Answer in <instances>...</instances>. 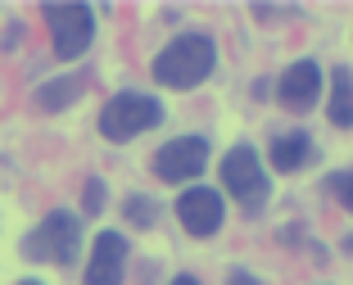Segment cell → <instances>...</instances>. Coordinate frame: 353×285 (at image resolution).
<instances>
[{
	"label": "cell",
	"mask_w": 353,
	"mask_h": 285,
	"mask_svg": "<svg viewBox=\"0 0 353 285\" xmlns=\"http://www.w3.org/2000/svg\"><path fill=\"white\" fill-rule=\"evenodd\" d=\"M213 63H218V50H213V36L204 32H181L176 41H168L154 59V77L172 91H190L199 86L208 73H213Z\"/></svg>",
	"instance_id": "1"
},
{
	"label": "cell",
	"mask_w": 353,
	"mask_h": 285,
	"mask_svg": "<svg viewBox=\"0 0 353 285\" xmlns=\"http://www.w3.org/2000/svg\"><path fill=\"white\" fill-rule=\"evenodd\" d=\"M163 123V105L145 91H118L109 105L100 109V131L104 140H132L141 131Z\"/></svg>",
	"instance_id": "2"
},
{
	"label": "cell",
	"mask_w": 353,
	"mask_h": 285,
	"mask_svg": "<svg viewBox=\"0 0 353 285\" xmlns=\"http://www.w3.org/2000/svg\"><path fill=\"white\" fill-rule=\"evenodd\" d=\"M77 244H82V222L73 213H46L41 226L23 240V258H32V263H73Z\"/></svg>",
	"instance_id": "3"
},
{
	"label": "cell",
	"mask_w": 353,
	"mask_h": 285,
	"mask_svg": "<svg viewBox=\"0 0 353 285\" xmlns=\"http://www.w3.org/2000/svg\"><path fill=\"white\" fill-rule=\"evenodd\" d=\"M46 28H50L54 54H59V59H77V54H86V45H91V36H95V14L86 10V5H77V0H68V5H46Z\"/></svg>",
	"instance_id": "4"
},
{
	"label": "cell",
	"mask_w": 353,
	"mask_h": 285,
	"mask_svg": "<svg viewBox=\"0 0 353 285\" xmlns=\"http://www.w3.org/2000/svg\"><path fill=\"white\" fill-rule=\"evenodd\" d=\"M222 186H227L250 213H259L263 204H268V172H263L259 154H254L250 145L227 149V158H222Z\"/></svg>",
	"instance_id": "5"
},
{
	"label": "cell",
	"mask_w": 353,
	"mask_h": 285,
	"mask_svg": "<svg viewBox=\"0 0 353 285\" xmlns=\"http://www.w3.org/2000/svg\"><path fill=\"white\" fill-rule=\"evenodd\" d=\"M208 168V140L204 136H176L154 154L159 181H195Z\"/></svg>",
	"instance_id": "6"
},
{
	"label": "cell",
	"mask_w": 353,
	"mask_h": 285,
	"mask_svg": "<svg viewBox=\"0 0 353 285\" xmlns=\"http://www.w3.org/2000/svg\"><path fill=\"white\" fill-rule=\"evenodd\" d=\"M176 218L190 235H213L222 226V195L213 186H190L176 200Z\"/></svg>",
	"instance_id": "7"
},
{
	"label": "cell",
	"mask_w": 353,
	"mask_h": 285,
	"mask_svg": "<svg viewBox=\"0 0 353 285\" xmlns=\"http://www.w3.org/2000/svg\"><path fill=\"white\" fill-rule=\"evenodd\" d=\"M127 272V240L118 231H100L86 263V285H123Z\"/></svg>",
	"instance_id": "8"
},
{
	"label": "cell",
	"mask_w": 353,
	"mask_h": 285,
	"mask_svg": "<svg viewBox=\"0 0 353 285\" xmlns=\"http://www.w3.org/2000/svg\"><path fill=\"white\" fill-rule=\"evenodd\" d=\"M276 95H281V105L294 109V114L312 109V105H317V95H322V68H317L312 59L290 63V68L281 73V82H276Z\"/></svg>",
	"instance_id": "9"
},
{
	"label": "cell",
	"mask_w": 353,
	"mask_h": 285,
	"mask_svg": "<svg viewBox=\"0 0 353 285\" xmlns=\"http://www.w3.org/2000/svg\"><path fill=\"white\" fill-rule=\"evenodd\" d=\"M308 158H312V140L303 136V131H290V136H276V140H272V168L299 172Z\"/></svg>",
	"instance_id": "10"
},
{
	"label": "cell",
	"mask_w": 353,
	"mask_h": 285,
	"mask_svg": "<svg viewBox=\"0 0 353 285\" xmlns=\"http://www.w3.org/2000/svg\"><path fill=\"white\" fill-rule=\"evenodd\" d=\"M331 123L353 127V73L349 68H335L331 73Z\"/></svg>",
	"instance_id": "11"
},
{
	"label": "cell",
	"mask_w": 353,
	"mask_h": 285,
	"mask_svg": "<svg viewBox=\"0 0 353 285\" xmlns=\"http://www.w3.org/2000/svg\"><path fill=\"white\" fill-rule=\"evenodd\" d=\"M77 95H82V82H77V77H59V82H46L41 91H37V105L41 109H63V105H73Z\"/></svg>",
	"instance_id": "12"
},
{
	"label": "cell",
	"mask_w": 353,
	"mask_h": 285,
	"mask_svg": "<svg viewBox=\"0 0 353 285\" xmlns=\"http://www.w3.org/2000/svg\"><path fill=\"white\" fill-rule=\"evenodd\" d=\"M331 195L353 213V172H335V177H331Z\"/></svg>",
	"instance_id": "13"
},
{
	"label": "cell",
	"mask_w": 353,
	"mask_h": 285,
	"mask_svg": "<svg viewBox=\"0 0 353 285\" xmlns=\"http://www.w3.org/2000/svg\"><path fill=\"white\" fill-rule=\"evenodd\" d=\"M127 218H132L136 226H150V222H154V204L141 200V195H132V200H127Z\"/></svg>",
	"instance_id": "14"
},
{
	"label": "cell",
	"mask_w": 353,
	"mask_h": 285,
	"mask_svg": "<svg viewBox=\"0 0 353 285\" xmlns=\"http://www.w3.org/2000/svg\"><path fill=\"white\" fill-rule=\"evenodd\" d=\"M104 209V181H86V213Z\"/></svg>",
	"instance_id": "15"
},
{
	"label": "cell",
	"mask_w": 353,
	"mask_h": 285,
	"mask_svg": "<svg viewBox=\"0 0 353 285\" xmlns=\"http://www.w3.org/2000/svg\"><path fill=\"white\" fill-rule=\"evenodd\" d=\"M227 285H263V281H254L250 272H231V276H227Z\"/></svg>",
	"instance_id": "16"
},
{
	"label": "cell",
	"mask_w": 353,
	"mask_h": 285,
	"mask_svg": "<svg viewBox=\"0 0 353 285\" xmlns=\"http://www.w3.org/2000/svg\"><path fill=\"white\" fill-rule=\"evenodd\" d=\"M172 285H199V281H195V276H176Z\"/></svg>",
	"instance_id": "17"
},
{
	"label": "cell",
	"mask_w": 353,
	"mask_h": 285,
	"mask_svg": "<svg viewBox=\"0 0 353 285\" xmlns=\"http://www.w3.org/2000/svg\"><path fill=\"white\" fill-rule=\"evenodd\" d=\"M19 285H41V281H19Z\"/></svg>",
	"instance_id": "18"
}]
</instances>
